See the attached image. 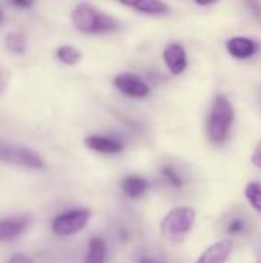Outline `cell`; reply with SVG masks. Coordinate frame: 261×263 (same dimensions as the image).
<instances>
[{"label":"cell","mask_w":261,"mask_h":263,"mask_svg":"<svg viewBox=\"0 0 261 263\" xmlns=\"http://www.w3.org/2000/svg\"><path fill=\"white\" fill-rule=\"evenodd\" d=\"M71 18L75 28L86 34L114 31L120 25L115 17L100 12L94 5L86 3V2L75 5V8L71 12Z\"/></svg>","instance_id":"obj_1"},{"label":"cell","mask_w":261,"mask_h":263,"mask_svg":"<svg viewBox=\"0 0 261 263\" xmlns=\"http://www.w3.org/2000/svg\"><path fill=\"white\" fill-rule=\"evenodd\" d=\"M234 123V106L231 100L225 96H217L208 119V136L209 139L222 145L228 140L231 128Z\"/></svg>","instance_id":"obj_2"},{"label":"cell","mask_w":261,"mask_h":263,"mask_svg":"<svg viewBox=\"0 0 261 263\" xmlns=\"http://www.w3.org/2000/svg\"><path fill=\"white\" fill-rule=\"evenodd\" d=\"M195 222V211L188 206L171 210L162 220L160 231L169 242H183Z\"/></svg>","instance_id":"obj_3"},{"label":"cell","mask_w":261,"mask_h":263,"mask_svg":"<svg viewBox=\"0 0 261 263\" xmlns=\"http://www.w3.org/2000/svg\"><path fill=\"white\" fill-rule=\"evenodd\" d=\"M0 160L8 165L29 168V170H42L45 166L43 159L37 153L25 146L6 143V142H0Z\"/></svg>","instance_id":"obj_4"},{"label":"cell","mask_w":261,"mask_h":263,"mask_svg":"<svg viewBox=\"0 0 261 263\" xmlns=\"http://www.w3.org/2000/svg\"><path fill=\"white\" fill-rule=\"evenodd\" d=\"M91 213L86 208L71 210L57 216L52 222V231L57 236H72L80 233L89 222Z\"/></svg>","instance_id":"obj_5"},{"label":"cell","mask_w":261,"mask_h":263,"mask_svg":"<svg viewBox=\"0 0 261 263\" xmlns=\"http://www.w3.org/2000/svg\"><path fill=\"white\" fill-rule=\"evenodd\" d=\"M114 85L117 86L118 91H122L125 96L129 97H146L149 94V86L140 77L131 72L118 74L114 79Z\"/></svg>","instance_id":"obj_6"},{"label":"cell","mask_w":261,"mask_h":263,"mask_svg":"<svg viewBox=\"0 0 261 263\" xmlns=\"http://www.w3.org/2000/svg\"><path fill=\"white\" fill-rule=\"evenodd\" d=\"M163 59H165V63L169 68V71L175 76L182 74L186 69L188 59H186L185 48L182 45H177V43L168 45L163 52Z\"/></svg>","instance_id":"obj_7"},{"label":"cell","mask_w":261,"mask_h":263,"mask_svg":"<svg viewBox=\"0 0 261 263\" xmlns=\"http://www.w3.org/2000/svg\"><path fill=\"white\" fill-rule=\"evenodd\" d=\"M85 145L91 151L102 153V154H117L123 149L122 140L105 137V136H88L85 139Z\"/></svg>","instance_id":"obj_8"},{"label":"cell","mask_w":261,"mask_h":263,"mask_svg":"<svg viewBox=\"0 0 261 263\" xmlns=\"http://www.w3.org/2000/svg\"><path fill=\"white\" fill-rule=\"evenodd\" d=\"M28 228L26 217H8L0 220V242H11L20 237Z\"/></svg>","instance_id":"obj_9"},{"label":"cell","mask_w":261,"mask_h":263,"mask_svg":"<svg viewBox=\"0 0 261 263\" xmlns=\"http://www.w3.org/2000/svg\"><path fill=\"white\" fill-rule=\"evenodd\" d=\"M232 253V242L222 240L211 245L195 263H225Z\"/></svg>","instance_id":"obj_10"},{"label":"cell","mask_w":261,"mask_h":263,"mask_svg":"<svg viewBox=\"0 0 261 263\" xmlns=\"http://www.w3.org/2000/svg\"><path fill=\"white\" fill-rule=\"evenodd\" d=\"M228 51L235 59H249L258 51V43L248 37H234L228 42Z\"/></svg>","instance_id":"obj_11"},{"label":"cell","mask_w":261,"mask_h":263,"mask_svg":"<svg viewBox=\"0 0 261 263\" xmlns=\"http://www.w3.org/2000/svg\"><path fill=\"white\" fill-rule=\"evenodd\" d=\"M125 5L131 6L143 14H151V15H162L169 11V6L158 0H140V2H129Z\"/></svg>","instance_id":"obj_12"},{"label":"cell","mask_w":261,"mask_h":263,"mask_svg":"<svg viewBox=\"0 0 261 263\" xmlns=\"http://www.w3.org/2000/svg\"><path fill=\"white\" fill-rule=\"evenodd\" d=\"M149 183L138 176H128L123 182H122V190L123 193L131 197V199H137L142 194H145V191L148 190Z\"/></svg>","instance_id":"obj_13"},{"label":"cell","mask_w":261,"mask_h":263,"mask_svg":"<svg viewBox=\"0 0 261 263\" xmlns=\"http://www.w3.org/2000/svg\"><path fill=\"white\" fill-rule=\"evenodd\" d=\"M106 243L100 237H92L89 240V248L86 254V262L85 263H105L106 262Z\"/></svg>","instance_id":"obj_14"},{"label":"cell","mask_w":261,"mask_h":263,"mask_svg":"<svg viewBox=\"0 0 261 263\" xmlns=\"http://www.w3.org/2000/svg\"><path fill=\"white\" fill-rule=\"evenodd\" d=\"M82 57H83L82 51L77 49L75 46L62 45V46L57 48V59H58L62 63H65V65H69V66L77 65V63H80Z\"/></svg>","instance_id":"obj_15"},{"label":"cell","mask_w":261,"mask_h":263,"mask_svg":"<svg viewBox=\"0 0 261 263\" xmlns=\"http://www.w3.org/2000/svg\"><path fill=\"white\" fill-rule=\"evenodd\" d=\"M6 48L12 54H23L26 51V39L18 31H11L6 35Z\"/></svg>","instance_id":"obj_16"},{"label":"cell","mask_w":261,"mask_h":263,"mask_svg":"<svg viewBox=\"0 0 261 263\" xmlns=\"http://www.w3.org/2000/svg\"><path fill=\"white\" fill-rule=\"evenodd\" d=\"M246 199L251 203L252 208H255L258 213H261V185L257 182H252L246 186Z\"/></svg>","instance_id":"obj_17"},{"label":"cell","mask_w":261,"mask_h":263,"mask_svg":"<svg viewBox=\"0 0 261 263\" xmlns=\"http://www.w3.org/2000/svg\"><path fill=\"white\" fill-rule=\"evenodd\" d=\"M163 176L169 180V183H171L172 186H177V188H180V186H182V179L177 176V173H175L172 168L165 166V168H163Z\"/></svg>","instance_id":"obj_18"},{"label":"cell","mask_w":261,"mask_h":263,"mask_svg":"<svg viewBox=\"0 0 261 263\" xmlns=\"http://www.w3.org/2000/svg\"><path fill=\"white\" fill-rule=\"evenodd\" d=\"M11 82V72L6 68L0 66V94H3Z\"/></svg>","instance_id":"obj_19"},{"label":"cell","mask_w":261,"mask_h":263,"mask_svg":"<svg viewBox=\"0 0 261 263\" xmlns=\"http://www.w3.org/2000/svg\"><path fill=\"white\" fill-rule=\"evenodd\" d=\"M243 228H245V222L240 220V219H234V220L228 225V233H229V234H238V233L243 231Z\"/></svg>","instance_id":"obj_20"},{"label":"cell","mask_w":261,"mask_h":263,"mask_svg":"<svg viewBox=\"0 0 261 263\" xmlns=\"http://www.w3.org/2000/svg\"><path fill=\"white\" fill-rule=\"evenodd\" d=\"M252 163H254L255 166L261 168V142L257 145V148H255V151H254V154H252Z\"/></svg>","instance_id":"obj_21"},{"label":"cell","mask_w":261,"mask_h":263,"mask_svg":"<svg viewBox=\"0 0 261 263\" xmlns=\"http://www.w3.org/2000/svg\"><path fill=\"white\" fill-rule=\"evenodd\" d=\"M9 263H32L31 262V259L26 256V254H15L11 260H9Z\"/></svg>","instance_id":"obj_22"},{"label":"cell","mask_w":261,"mask_h":263,"mask_svg":"<svg viewBox=\"0 0 261 263\" xmlns=\"http://www.w3.org/2000/svg\"><path fill=\"white\" fill-rule=\"evenodd\" d=\"M12 5L18 6V8H29V6H32V2H14Z\"/></svg>","instance_id":"obj_23"},{"label":"cell","mask_w":261,"mask_h":263,"mask_svg":"<svg viewBox=\"0 0 261 263\" xmlns=\"http://www.w3.org/2000/svg\"><path fill=\"white\" fill-rule=\"evenodd\" d=\"M142 263H157V262H155V260H152V259H148V257H146V259H143V260H142Z\"/></svg>","instance_id":"obj_24"},{"label":"cell","mask_w":261,"mask_h":263,"mask_svg":"<svg viewBox=\"0 0 261 263\" xmlns=\"http://www.w3.org/2000/svg\"><path fill=\"white\" fill-rule=\"evenodd\" d=\"M2 22H3V11H2V8H0V25H2Z\"/></svg>","instance_id":"obj_25"}]
</instances>
